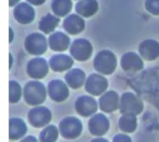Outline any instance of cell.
I'll return each mask as SVG.
<instances>
[{"label": "cell", "mask_w": 159, "mask_h": 142, "mask_svg": "<svg viewBox=\"0 0 159 142\" xmlns=\"http://www.w3.org/2000/svg\"><path fill=\"white\" fill-rule=\"evenodd\" d=\"M58 129L62 138L73 140L82 135V124L80 120L75 117H68L61 121Z\"/></svg>", "instance_id": "1"}, {"label": "cell", "mask_w": 159, "mask_h": 142, "mask_svg": "<svg viewBox=\"0 0 159 142\" xmlns=\"http://www.w3.org/2000/svg\"><path fill=\"white\" fill-rule=\"evenodd\" d=\"M120 111L122 114L138 115L144 110V104L141 99L132 93H125L120 103Z\"/></svg>", "instance_id": "2"}, {"label": "cell", "mask_w": 159, "mask_h": 142, "mask_svg": "<svg viewBox=\"0 0 159 142\" xmlns=\"http://www.w3.org/2000/svg\"><path fill=\"white\" fill-rule=\"evenodd\" d=\"M27 118L32 127L41 128L50 124L51 121V113L47 107H34L29 111Z\"/></svg>", "instance_id": "3"}, {"label": "cell", "mask_w": 159, "mask_h": 142, "mask_svg": "<svg viewBox=\"0 0 159 142\" xmlns=\"http://www.w3.org/2000/svg\"><path fill=\"white\" fill-rule=\"evenodd\" d=\"M88 128L92 135L102 137L108 132L110 129V121L103 113H96L89 121Z\"/></svg>", "instance_id": "4"}, {"label": "cell", "mask_w": 159, "mask_h": 142, "mask_svg": "<svg viewBox=\"0 0 159 142\" xmlns=\"http://www.w3.org/2000/svg\"><path fill=\"white\" fill-rule=\"evenodd\" d=\"M45 94L44 87L41 84L34 82L26 85L24 93V99L26 102L30 106H37L44 101Z\"/></svg>", "instance_id": "5"}, {"label": "cell", "mask_w": 159, "mask_h": 142, "mask_svg": "<svg viewBox=\"0 0 159 142\" xmlns=\"http://www.w3.org/2000/svg\"><path fill=\"white\" fill-rule=\"evenodd\" d=\"M76 112L83 117H88L95 114L98 110L97 103L89 96H82L79 98L75 106Z\"/></svg>", "instance_id": "6"}, {"label": "cell", "mask_w": 159, "mask_h": 142, "mask_svg": "<svg viewBox=\"0 0 159 142\" xmlns=\"http://www.w3.org/2000/svg\"><path fill=\"white\" fill-rule=\"evenodd\" d=\"M116 59L114 55L108 51H103L98 54L95 62V67L97 71L105 74H110L114 71Z\"/></svg>", "instance_id": "7"}, {"label": "cell", "mask_w": 159, "mask_h": 142, "mask_svg": "<svg viewBox=\"0 0 159 142\" xmlns=\"http://www.w3.org/2000/svg\"><path fill=\"white\" fill-rule=\"evenodd\" d=\"M27 132V127L24 121L20 118H11L9 120V139L18 141L23 138Z\"/></svg>", "instance_id": "8"}, {"label": "cell", "mask_w": 159, "mask_h": 142, "mask_svg": "<svg viewBox=\"0 0 159 142\" xmlns=\"http://www.w3.org/2000/svg\"><path fill=\"white\" fill-rule=\"evenodd\" d=\"M119 107V98L113 92L107 93L99 99V108L105 113H112L117 110Z\"/></svg>", "instance_id": "9"}, {"label": "cell", "mask_w": 159, "mask_h": 142, "mask_svg": "<svg viewBox=\"0 0 159 142\" xmlns=\"http://www.w3.org/2000/svg\"><path fill=\"white\" fill-rule=\"evenodd\" d=\"M26 48L30 53L34 54H42L46 50V41L40 34H33L26 40Z\"/></svg>", "instance_id": "10"}, {"label": "cell", "mask_w": 159, "mask_h": 142, "mask_svg": "<svg viewBox=\"0 0 159 142\" xmlns=\"http://www.w3.org/2000/svg\"><path fill=\"white\" fill-rule=\"evenodd\" d=\"M14 16L17 21L21 23H30L34 18V11L26 3H21L14 9Z\"/></svg>", "instance_id": "11"}, {"label": "cell", "mask_w": 159, "mask_h": 142, "mask_svg": "<svg viewBox=\"0 0 159 142\" xmlns=\"http://www.w3.org/2000/svg\"><path fill=\"white\" fill-rule=\"evenodd\" d=\"M71 53L78 60H85L91 54V46L85 40H76L71 49Z\"/></svg>", "instance_id": "12"}, {"label": "cell", "mask_w": 159, "mask_h": 142, "mask_svg": "<svg viewBox=\"0 0 159 142\" xmlns=\"http://www.w3.org/2000/svg\"><path fill=\"white\" fill-rule=\"evenodd\" d=\"M107 86V79L96 75L91 76L86 83V90L91 94L99 96Z\"/></svg>", "instance_id": "13"}, {"label": "cell", "mask_w": 159, "mask_h": 142, "mask_svg": "<svg viewBox=\"0 0 159 142\" xmlns=\"http://www.w3.org/2000/svg\"><path fill=\"white\" fill-rule=\"evenodd\" d=\"M49 94L51 99L57 102L64 101L68 96L66 86L60 81H54L49 85Z\"/></svg>", "instance_id": "14"}, {"label": "cell", "mask_w": 159, "mask_h": 142, "mask_svg": "<svg viewBox=\"0 0 159 142\" xmlns=\"http://www.w3.org/2000/svg\"><path fill=\"white\" fill-rule=\"evenodd\" d=\"M141 55L146 60H154L159 56V44L155 40H147L140 48Z\"/></svg>", "instance_id": "15"}, {"label": "cell", "mask_w": 159, "mask_h": 142, "mask_svg": "<svg viewBox=\"0 0 159 142\" xmlns=\"http://www.w3.org/2000/svg\"><path fill=\"white\" fill-rule=\"evenodd\" d=\"M119 128L121 131L127 134H131L138 127V120L136 115L123 114L118 122Z\"/></svg>", "instance_id": "16"}, {"label": "cell", "mask_w": 159, "mask_h": 142, "mask_svg": "<svg viewBox=\"0 0 159 142\" xmlns=\"http://www.w3.org/2000/svg\"><path fill=\"white\" fill-rule=\"evenodd\" d=\"M75 9L81 16L89 17L98 10V3L96 0H82L77 3Z\"/></svg>", "instance_id": "17"}, {"label": "cell", "mask_w": 159, "mask_h": 142, "mask_svg": "<svg viewBox=\"0 0 159 142\" xmlns=\"http://www.w3.org/2000/svg\"><path fill=\"white\" fill-rule=\"evenodd\" d=\"M84 25V20L75 14L67 17L64 22L65 29L71 34H79L83 30Z\"/></svg>", "instance_id": "18"}, {"label": "cell", "mask_w": 159, "mask_h": 142, "mask_svg": "<svg viewBox=\"0 0 159 142\" xmlns=\"http://www.w3.org/2000/svg\"><path fill=\"white\" fill-rule=\"evenodd\" d=\"M122 66L126 71H138L143 68L141 59L133 53L127 54L123 57Z\"/></svg>", "instance_id": "19"}, {"label": "cell", "mask_w": 159, "mask_h": 142, "mask_svg": "<svg viewBox=\"0 0 159 142\" xmlns=\"http://www.w3.org/2000/svg\"><path fill=\"white\" fill-rule=\"evenodd\" d=\"M48 71L46 62L45 61L40 60V59H35L30 62L29 68H28V72H29L30 77L34 78H42L44 77Z\"/></svg>", "instance_id": "20"}, {"label": "cell", "mask_w": 159, "mask_h": 142, "mask_svg": "<svg viewBox=\"0 0 159 142\" xmlns=\"http://www.w3.org/2000/svg\"><path fill=\"white\" fill-rule=\"evenodd\" d=\"M59 129L54 125H48L43 127L39 135L40 142H56L59 137Z\"/></svg>", "instance_id": "21"}, {"label": "cell", "mask_w": 159, "mask_h": 142, "mask_svg": "<svg viewBox=\"0 0 159 142\" xmlns=\"http://www.w3.org/2000/svg\"><path fill=\"white\" fill-rule=\"evenodd\" d=\"M49 41L51 48L57 51L65 50L68 48V45L69 44V38H68L65 34L60 32L53 34L50 38Z\"/></svg>", "instance_id": "22"}, {"label": "cell", "mask_w": 159, "mask_h": 142, "mask_svg": "<svg viewBox=\"0 0 159 142\" xmlns=\"http://www.w3.org/2000/svg\"><path fill=\"white\" fill-rule=\"evenodd\" d=\"M71 0H53L52 9L56 15L64 16L71 9Z\"/></svg>", "instance_id": "23"}, {"label": "cell", "mask_w": 159, "mask_h": 142, "mask_svg": "<svg viewBox=\"0 0 159 142\" xmlns=\"http://www.w3.org/2000/svg\"><path fill=\"white\" fill-rule=\"evenodd\" d=\"M72 65V61L69 57L65 55L54 56L51 59V65L54 71H64Z\"/></svg>", "instance_id": "24"}, {"label": "cell", "mask_w": 159, "mask_h": 142, "mask_svg": "<svg viewBox=\"0 0 159 142\" xmlns=\"http://www.w3.org/2000/svg\"><path fill=\"white\" fill-rule=\"evenodd\" d=\"M58 23V18L51 15V14H48L41 19L39 26L42 31L45 32L46 34H49L50 32L54 30V29L57 26Z\"/></svg>", "instance_id": "25"}, {"label": "cell", "mask_w": 159, "mask_h": 142, "mask_svg": "<svg viewBox=\"0 0 159 142\" xmlns=\"http://www.w3.org/2000/svg\"><path fill=\"white\" fill-rule=\"evenodd\" d=\"M84 73L79 69H75L67 75L66 80L68 83L73 88H77L82 85L84 80Z\"/></svg>", "instance_id": "26"}, {"label": "cell", "mask_w": 159, "mask_h": 142, "mask_svg": "<svg viewBox=\"0 0 159 142\" xmlns=\"http://www.w3.org/2000/svg\"><path fill=\"white\" fill-rule=\"evenodd\" d=\"M20 85L15 83V82H10V95H9V102L16 103L20 98Z\"/></svg>", "instance_id": "27"}, {"label": "cell", "mask_w": 159, "mask_h": 142, "mask_svg": "<svg viewBox=\"0 0 159 142\" xmlns=\"http://www.w3.org/2000/svg\"><path fill=\"white\" fill-rule=\"evenodd\" d=\"M146 9L154 15H159V0H146Z\"/></svg>", "instance_id": "28"}, {"label": "cell", "mask_w": 159, "mask_h": 142, "mask_svg": "<svg viewBox=\"0 0 159 142\" xmlns=\"http://www.w3.org/2000/svg\"><path fill=\"white\" fill-rule=\"evenodd\" d=\"M113 142H132V140L125 134H118L113 138Z\"/></svg>", "instance_id": "29"}, {"label": "cell", "mask_w": 159, "mask_h": 142, "mask_svg": "<svg viewBox=\"0 0 159 142\" xmlns=\"http://www.w3.org/2000/svg\"><path fill=\"white\" fill-rule=\"evenodd\" d=\"M20 142H40L34 136H27L21 140Z\"/></svg>", "instance_id": "30"}, {"label": "cell", "mask_w": 159, "mask_h": 142, "mask_svg": "<svg viewBox=\"0 0 159 142\" xmlns=\"http://www.w3.org/2000/svg\"><path fill=\"white\" fill-rule=\"evenodd\" d=\"M27 1L32 4L36 5V6H39V5H41L42 3L44 2L45 0H27Z\"/></svg>", "instance_id": "31"}, {"label": "cell", "mask_w": 159, "mask_h": 142, "mask_svg": "<svg viewBox=\"0 0 159 142\" xmlns=\"http://www.w3.org/2000/svg\"><path fill=\"white\" fill-rule=\"evenodd\" d=\"M90 142H110L108 141L107 139H106V138H94V139L92 140Z\"/></svg>", "instance_id": "32"}, {"label": "cell", "mask_w": 159, "mask_h": 142, "mask_svg": "<svg viewBox=\"0 0 159 142\" xmlns=\"http://www.w3.org/2000/svg\"><path fill=\"white\" fill-rule=\"evenodd\" d=\"M20 0H9V6H12L17 3Z\"/></svg>", "instance_id": "33"}, {"label": "cell", "mask_w": 159, "mask_h": 142, "mask_svg": "<svg viewBox=\"0 0 159 142\" xmlns=\"http://www.w3.org/2000/svg\"><path fill=\"white\" fill-rule=\"evenodd\" d=\"M9 32H10V37H9V41L11 42V40H12V30H11V29H9Z\"/></svg>", "instance_id": "34"}]
</instances>
